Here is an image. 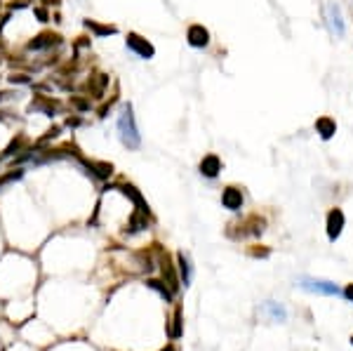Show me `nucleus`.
Returning <instances> with one entry per match:
<instances>
[{"label": "nucleus", "instance_id": "f3484780", "mask_svg": "<svg viewBox=\"0 0 353 351\" xmlns=\"http://www.w3.org/2000/svg\"><path fill=\"white\" fill-rule=\"evenodd\" d=\"M21 177H24V170H12V172L3 174V177H0V191H3L7 184H12V182H17V179H21Z\"/></svg>", "mask_w": 353, "mask_h": 351}, {"label": "nucleus", "instance_id": "b1692460", "mask_svg": "<svg viewBox=\"0 0 353 351\" xmlns=\"http://www.w3.org/2000/svg\"><path fill=\"white\" fill-rule=\"evenodd\" d=\"M163 351H174V349H172V346H167V349H163Z\"/></svg>", "mask_w": 353, "mask_h": 351}, {"label": "nucleus", "instance_id": "6e6552de", "mask_svg": "<svg viewBox=\"0 0 353 351\" xmlns=\"http://www.w3.org/2000/svg\"><path fill=\"white\" fill-rule=\"evenodd\" d=\"M189 42L193 45V48H205L207 45V31H205L203 26H191L189 28Z\"/></svg>", "mask_w": 353, "mask_h": 351}, {"label": "nucleus", "instance_id": "6ab92c4d", "mask_svg": "<svg viewBox=\"0 0 353 351\" xmlns=\"http://www.w3.org/2000/svg\"><path fill=\"white\" fill-rule=\"evenodd\" d=\"M24 144H26V137H19L17 142H12V144L7 146V151H5V153H7V156H12V153H19V149H21Z\"/></svg>", "mask_w": 353, "mask_h": 351}, {"label": "nucleus", "instance_id": "a211bd4d", "mask_svg": "<svg viewBox=\"0 0 353 351\" xmlns=\"http://www.w3.org/2000/svg\"><path fill=\"white\" fill-rule=\"evenodd\" d=\"M85 26L87 28H92V31H95V33H116V28L113 26H99V24H95V21H85Z\"/></svg>", "mask_w": 353, "mask_h": 351}, {"label": "nucleus", "instance_id": "aec40b11", "mask_svg": "<svg viewBox=\"0 0 353 351\" xmlns=\"http://www.w3.org/2000/svg\"><path fill=\"white\" fill-rule=\"evenodd\" d=\"M320 127H323V137H330V135H332V130H334V127H332V125H330V120H320Z\"/></svg>", "mask_w": 353, "mask_h": 351}, {"label": "nucleus", "instance_id": "9b49d317", "mask_svg": "<svg viewBox=\"0 0 353 351\" xmlns=\"http://www.w3.org/2000/svg\"><path fill=\"white\" fill-rule=\"evenodd\" d=\"M176 262H179V278H182L184 288H189L191 285V262H189V257L184 255V252H179Z\"/></svg>", "mask_w": 353, "mask_h": 351}, {"label": "nucleus", "instance_id": "9d476101", "mask_svg": "<svg viewBox=\"0 0 353 351\" xmlns=\"http://www.w3.org/2000/svg\"><path fill=\"white\" fill-rule=\"evenodd\" d=\"M261 311H264V314H269V316H271L273 321H278V323H283V321L287 318L285 306H280L278 302H266L264 306H261Z\"/></svg>", "mask_w": 353, "mask_h": 351}, {"label": "nucleus", "instance_id": "423d86ee", "mask_svg": "<svg viewBox=\"0 0 353 351\" xmlns=\"http://www.w3.org/2000/svg\"><path fill=\"white\" fill-rule=\"evenodd\" d=\"M52 45H59V35L57 33H42V35H38V38H33V40L28 42V50H48V48H52Z\"/></svg>", "mask_w": 353, "mask_h": 351}, {"label": "nucleus", "instance_id": "412c9836", "mask_svg": "<svg viewBox=\"0 0 353 351\" xmlns=\"http://www.w3.org/2000/svg\"><path fill=\"white\" fill-rule=\"evenodd\" d=\"M35 14L40 17V21H48V10H42V7H35Z\"/></svg>", "mask_w": 353, "mask_h": 351}, {"label": "nucleus", "instance_id": "ddd939ff", "mask_svg": "<svg viewBox=\"0 0 353 351\" xmlns=\"http://www.w3.org/2000/svg\"><path fill=\"white\" fill-rule=\"evenodd\" d=\"M163 276H165L167 288H170L172 292H176V290H179V281H176V274H174V269H172V264H170V259H167V257L163 259Z\"/></svg>", "mask_w": 353, "mask_h": 351}, {"label": "nucleus", "instance_id": "f03ea898", "mask_svg": "<svg viewBox=\"0 0 353 351\" xmlns=\"http://www.w3.org/2000/svg\"><path fill=\"white\" fill-rule=\"evenodd\" d=\"M299 288L308 290V292H318V295H330V297H337L344 292L337 283L323 281V278H311V276H301L299 278Z\"/></svg>", "mask_w": 353, "mask_h": 351}, {"label": "nucleus", "instance_id": "393cba45", "mask_svg": "<svg viewBox=\"0 0 353 351\" xmlns=\"http://www.w3.org/2000/svg\"><path fill=\"white\" fill-rule=\"evenodd\" d=\"M351 344H353V337H351Z\"/></svg>", "mask_w": 353, "mask_h": 351}, {"label": "nucleus", "instance_id": "5701e85b", "mask_svg": "<svg viewBox=\"0 0 353 351\" xmlns=\"http://www.w3.org/2000/svg\"><path fill=\"white\" fill-rule=\"evenodd\" d=\"M10 80H12V83H28V78H26V76H12Z\"/></svg>", "mask_w": 353, "mask_h": 351}, {"label": "nucleus", "instance_id": "f257e3e1", "mask_svg": "<svg viewBox=\"0 0 353 351\" xmlns=\"http://www.w3.org/2000/svg\"><path fill=\"white\" fill-rule=\"evenodd\" d=\"M118 135H120V142L127 149H139L142 144V137H139V132H137V125H135V113H132V106H125L118 118Z\"/></svg>", "mask_w": 353, "mask_h": 351}, {"label": "nucleus", "instance_id": "f8f14e48", "mask_svg": "<svg viewBox=\"0 0 353 351\" xmlns=\"http://www.w3.org/2000/svg\"><path fill=\"white\" fill-rule=\"evenodd\" d=\"M327 17H330V26L337 35H344V24H341V14H339V7L337 5H330L327 7Z\"/></svg>", "mask_w": 353, "mask_h": 351}, {"label": "nucleus", "instance_id": "1a4fd4ad", "mask_svg": "<svg viewBox=\"0 0 353 351\" xmlns=\"http://www.w3.org/2000/svg\"><path fill=\"white\" fill-rule=\"evenodd\" d=\"M219 170H222V163H219L217 156H207V158H203V163H200V172H203L205 177H217Z\"/></svg>", "mask_w": 353, "mask_h": 351}, {"label": "nucleus", "instance_id": "7ed1b4c3", "mask_svg": "<svg viewBox=\"0 0 353 351\" xmlns=\"http://www.w3.org/2000/svg\"><path fill=\"white\" fill-rule=\"evenodd\" d=\"M127 48L135 52V55H139L142 59H151L153 57V45L151 42H146L144 38H139L137 33H129L127 35Z\"/></svg>", "mask_w": 353, "mask_h": 351}, {"label": "nucleus", "instance_id": "4468645a", "mask_svg": "<svg viewBox=\"0 0 353 351\" xmlns=\"http://www.w3.org/2000/svg\"><path fill=\"white\" fill-rule=\"evenodd\" d=\"M146 285H149L151 290H156L158 295L163 297L165 302H172V297H174V292H172L170 288H167V285H165V283H160V281H153V278H151L149 283H146Z\"/></svg>", "mask_w": 353, "mask_h": 351}, {"label": "nucleus", "instance_id": "39448f33", "mask_svg": "<svg viewBox=\"0 0 353 351\" xmlns=\"http://www.w3.org/2000/svg\"><path fill=\"white\" fill-rule=\"evenodd\" d=\"M341 227H344V214H341V210H332L330 217H327V236H330V241H334L341 234Z\"/></svg>", "mask_w": 353, "mask_h": 351}, {"label": "nucleus", "instance_id": "dca6fc26", "mask_svg": "<svg viewBox=\"0 0 353 351\" xmlns=\"http://www.w3.org/2000/svg\"><path fill=\"white\" fill-rule=\"evenodd\" d=\"M182 311H176L174 316H172V328H170V337L176 339V337H182Z\"/></svg>", "mask_w": 353, "mask_h": 351}, {"label": "nucleus", "instance_id": "0eeeda50", "mask_svg": "<svg viewBox=\"0 0 353 351\" xmlns=\"http://www.w3.org/2000/svg\"><path fill=\"white\" fill-rule=\"evenodd\" d=\"M222 203H224V207H229V210H238V207L243 205V193L231 186V189H226V191H224Z\"/></svg>", "mask_w": 353, "mask_h": 351}, {"label": "nucleus", "instance_id": "4be33fe9", "mask_svg": "<svg viewBox=\"0 0 353 351\" xmlns=\"http://www.w3.org/2000/svg\"><path fill=\"white\" fill-rule=\"evenodd\" d=\"M341 295L346 297L348 302H353V283H351V285H348V288H346V290H344V292H341Z\"/></svg>", "mask_w": 353, "mask_h": 351}, {"label": "nucleus", "instance_id": "2eb2a0df", "mask_svg": "<svg viewBox=\"0 0 353 351\" xmlns=\"http://www.w3.org/2000/svg\"><path fill=\"white\" fill-rule=\"evenodd\" d=\"M87 167L97 174V177H102V179H104V177H109L111 170H113V167H111L109 163H87Z\"/></svg>", "mask_w": 353, "mask_h": 351}, {"label": "nucleus", "instance_id": "20e7f679", "mask_svg": "<svg viewBox=\"0 0 353 351\" xmlns=\"http://www.w3.org/2000/svg\"><path fill=\"white\" fill-rule=\"evenodd\" d=\"M28 111L31 113H45V116H55L57 113V104L50 99V97L45 95H35L33 102H31V106H28Z\"/></svg>", "mask_w": 353, "mask_h": 351}]
</instances>
